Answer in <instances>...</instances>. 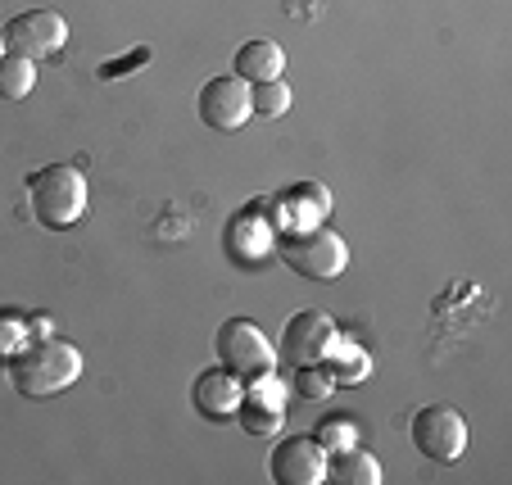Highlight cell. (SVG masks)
I'll return each instance as SVG.
<instances>
[{
	"label": "cell",
	"mask_w": 512,
	"mask_h": 485,
	"mask_svg": "<svg viewBox=\"0 0 512 485\" xmlns=\"http://www.w3.org/2000/svg\"><path fill=\"white\" fill-rule=\"evenodd\" d=\"M336 322L327 318V313L318 309H304L295 313V318L281 327V340H277V354L281 363H290V368H304V363H322L331 350V340H336Z\"/></svg>",
	"instance_id": "9"
},
{
	"label": "cell",
	"mask_w": 512,
	"mask_h": 485,
	"mask_svg": "<svg viewBox=\"0 0 512 485\" xmlns=\"http://www.w3.org/2000/svg\"><path fill=\"white\" fill-rule=\"evenodd\" d=\"M408 436H413V449L422 458H431V463H454L467 449V422H463V413L449 404H426L413 413Z\"/></svg>",
	"instance_id": "5"
},
{
	"label": "cell",
	"mask_w": 512,
	"mask_h": 485,
	"mask_svg": "<svg viewBox=\"0 0 512 485\" xmlns=\"http://www.w3.org/2000/svg\"><path fill=\"white\" fill-rule=\"evenodd\" d=\"M28 340H32L28 318H19V313H0V363H10Z\"/></svg>",
	"instance_id": "21"
},
{
	"label": "cell",
	"mask_w": 512,
	"mask_h": 485,
	"mask_svg": "<svg viewBox=\"0 0 512 485\" xmlns=\"http://www.w3.org/2000/svg\"><path fill=\"white\" fill-rule=\"evenodd\" d=\"M195 109H200L204 127H213V132H236V127H245L254 118L250 82H241L236 73L209 78L200 87V100H195Z\"/></svg>",
	"instance_id": "8"
},
{
	"label": "cell",
	"mask_w": 512,
	"mask_h": 485,
	"mask_svg": "<svg viewBox=\"0 0 512 485\" xmlns=\"http://www.w3.org/2000/svg\"><path fill=\"white\" fill-rule=\"evenodd\" d=\"M263 204H268V218L277 227V236L309 232V227H322L331 218V191L322 182H295L290 191H277Z\"/></svg>",
	"instance_id": "6"
},
{
	"label": "cell",
	"mask_w": 512,
	"mask_h": 485,
	"mask_svg": "<svg viewBox=\"0 0 512 485\" xmlns=\"http://www.w3.org/2000/svg\"><path fill=\"white\" fill-rule=\"evenodd\" d=\"M331 454L318 445V436H286L277 440L268 458V472L277 485H322L327 481Z\"/></svg>",
	"instance_id": "10"
},
{
	"label": "cell",
	"mask_w": 512,
	"mask_h": 485,
	"mask_svg": "<svg viewBox=\"0 0 512 485\" xmlns=\"http://www.w3.org/2000/svg\"><path fill=\"white\" fill-rule=\"evenodd\" d=\"M236 422H241L245 436L268 440V436H277V431H281L286 413H281V408H268V404H254V399H241V408H236Z\"/></svg>",
	"instance_id": "17"
},
{
	"label": "cell",
	"mask_w": 512,
	"mask_h": 485,
	"mask_svg": "<svg viewBox=\"0 0 512 485\" xmlns=\"http://www.w3.org/2000/svg\"><path fill=\"white\" fill-rule=\"evenodd\" d=\"M32 214L50 232H68L87 218V177L73 164H46L28 177Z\"/></svg>",
	"instance_id": "2"
},
{
	"label": "cell",
	"mask_w": 512,
	"mask_h": 485,
	"mask_svg": "<svg viewBox=\"0 0 512 485\" xmlns=\"http://www.w3.org/2000/svg\"><path fill=\"white\" fill-rule=\"evenodd\" d=\"M0 55H5V32H0Z\"/></svg>",
	"instance_id": "23"
},
{
	"label": "cell",
	"mask_w": 512,
	"mask_h": 485,
	"mask_svg": "<svg viewBox=\"0 0 512 485\" xmlns=\"http://www.w3.org/2000/svg\"><path fill=\"white\" fill-rule=\"evenodd\" d=\"M327 476L340 485H381V463L363 445H349V449H336V454H331Z\"/></svg>",
	"instance_id": "15"
},
{
	"label": "cell",
	"mask_w": 512,
	"mask_h": 485,
	"mask_svg": "<svg viewBox=\"0 0 512 485\" xmlns=\"http://www.w3.org/2000/svg\"><path fill=\"white\" fill-rule=\"evenodd\" d=\"M322 368L331 372V381H336V386H358V381L372 377V354L363 350L354 336L336 331V340H331V350H327V359H322Z\"/></svg>",
	"instance_id": "14"
},
{
	"label": "cell",
	"mask_w": 512,
	"mask_h": 485,
	"mask_svg": "<svg viewBox=\"0 0 512 485\" xmlns=\"http://www.w3.org/2000/svg\"><path fill=\"white\" fill-rule=\"evenodd\" d=\"M295 395L309 399V404H327L331 390H336V381H331V372L322 368V363H304V368H295Z\"/></svg>",
	"instance_id": "20"
},
{
	"label": "cell",
	"mask_w": 512,
	"mask_h": 485,
	"mask_svg": "<svg viewBox=\"0 0 512 485\" xmlns=\"http://www.w3.org/2000/svg\"><path fill=\"white\" fill-rule=\"evenodd\" d=\"M191 399H195V413H200V418L227 422V418H236V408H241V399H245V381L227 368H209L195 377Z\"/></svg>",
	"instance_id": "12"
},
{
	"label": "cell",
	"mask_w": 512,
	"mask_h": 485,
	"mask_svg": "<svg viewBox=\"0 0 512 485\" xmlns=\"http://www.w3.org/2000/svg\"><path fill=\"white\" fill-rule=\"evenodd\" d=\"M82 377V350L55 336L28 340L10 359V381L23 399H50Z\"/></svg>",
	"instance_id": "1"
},
{
	"label": "cell",
	"mask_w": 512,
	"mask_h": 485,
	"mask_svg": "<svg viewBox=\"0 0 512 485\" xmlns=\"http://www.w3.org/2000/svg\"><path fill=\"white\" fill-rule=\"evenodd\" d=\"M64 41H68V23H64V14H55V10H23L5 23V50L32 59V64L59 55Z\"/></svg>",
	"instance_id": "7"
},
{
	"label": "cell",
	"mask_w": 512,
	"mask_h": 485,
	"mask_svg": "<svg viewBox=\"0 0 512 485\" xmlns=\"http://www.w3.org/2000/svg\"><path fill=\"white\" fill-rule=\"evenodd\" d=\"M223 245L245 268H254V263H263L268 254H277V227H272V218H268V204H250V209L227 218Z\"/></svg>",
	"instance_id": "11"
},
{
	"label": "cell",
	"mask_w": 512,
	"mask_h": 485,
	"mask_svg": "<svg viewBox=\"0 0 512 485\" xmlns=\"http://www.w3.org/2000/svg\"><path fill=\"white\" fill-rule=\"evenodd\" d=\"M245 399H254V404H268V408H281V413H286L290 381L277 377V368L259 372V377H245Z\"/></svg>",
	"instance_id": "19"
},
{
	"label": "cell",
	"mask_w": 512,
	"mask_h": 485,
	"mask_svg": "<svg viewBox=\"0 0 512 485\" xmlns=\"http://www.w3.org/2000/svg\"><path fill=\"white\" fill-rule=\"evenodd\" d=\"M232 73L241 82H250V87L254 82H272V78L286 73V50H281L272 37H254V41H245V46L236 50Z\"/></svg>",
	"instance_id": "13"
},
{
	"label": "cell",
	"mask_w": 512,
	"mask_h": 485,
	"mask_svg": "<svg viewBox=\"0 0 512 485\" xmlns=\"http://www.w3.org/2000/svg\"><path fill=\"white\" fill-rule=\"evenodd\" d=\"M32 87H37V64L5 50L0 55V100H28Z\"/></svg>",
	"instance_id": "16"
},
{
	"label": "cell",
	"mask_w": 512,
	"mask_h": 485,
	"mask_svg": "<svg viewBox=\"0 0 512 485\" xmlns=\"http://www.w3.org/2000/svg\"><path fill=\"white\" fill-rule=\"evenodd\" d=\"M277 254L290 272H300L309 282H336L349 268V245L340 232H331L327 223L309 227V232H286L277 236Z\"/></svg>",
	"instance_id": "3"
},
{
	"label": "cell",
	"mask_w": 512,
	"mask_h": 485,
	"mask_svg": "<svg viewBox=\"0 0 512 485\" xmlns=\"http://www.w3.org/2000/svg\"><path fill=\"white\" fill-rule=\"evenodd\" d=\"M290 87H286V78H272V82H254L250 87V105H254V114L259 118H281L290 109Z\"/></svg>",
	"instance_id": "18"
},
{
	"label": "cell",
	"mask_w": 512,
	"mask_h": 485,
	"mask_svg": "<svg viewBox=\"0 0 512 485\" xmlns=\"http://www.w3.org/2000/svg\"><path fill=\"white\" fill-rule=\"evenodd\" d=\"M313 436H318V445L327 449V454H336V449L358 445V427H354L349 418H327L318 431H313Z\"/></svg>",
	"instance_id": "22"
},
{
	"label": "cell",
	"mask_w": 512,
	"mask_h": 485,
	"mask_svg": "<svg viewBox=\"0 0 512 485\" xmlns=\"http://www.w3.org/2000/svg\"><path fill=\"white\" fill-rule=\"evenodd\" d=\"M213 345H218V363H223L227 372H236L241 381L277 368V345H272L259 322H250V318H227L223 327H218Z\"/></svg>",
	"instance_id": "4"
}]
</instances>
